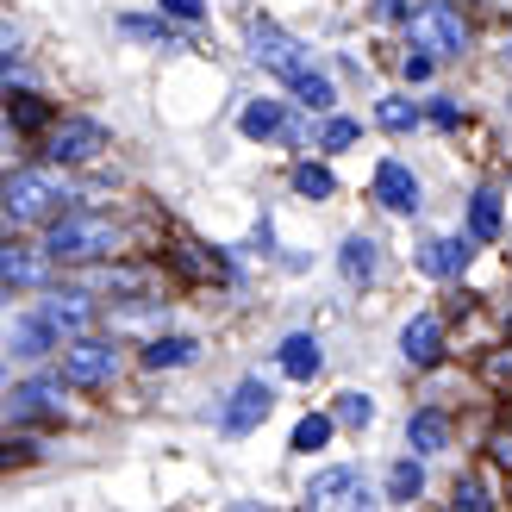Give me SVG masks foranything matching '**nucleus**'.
<instances>
[{
    "mask_svg": "<svg viewBox=\"0 0 512 512\" xmlns=\"http://www.w3.org/2000/svg\"><path fill=\"white\" fill-rule=\"evenodd\" d=\"M431 125H438V132H456V125H463V107H456V100H431Z\"/></svg>",
    "mask_w": 512,
    "mask_h": 512,
    "instance_id": "obj_32",
    "label": "nucleus"
},
{
    "mask_svg": "<svg viewBox=\"0 0 512 512\" xmlns=\"http://www.w3.org/2000/svg\"><path fill=\"white\" fill-rule=\"evenodd\" d=\"M375 119H381V132L406 138V132L419 125V107H413V100H381V107H375Z\"/></svg>",
    "mask_w": 512,
    "mask_h": 512,
    "instance_id": "obj_25",
    "label": "nucleus"
},
{
    "mask_svg": "<svg viewBox=\"0 0 512 512\" xmlns=\"http://www.w3.org/2000/svg\"><path fill=\"white\" fill-rule=\"evenodd\" d=\"M400 13H406V7H400V0H375V19H381V25H394Z\"/></svg>",
    "mask_w": 512,
    "mask_h": 512,
    "instance_id": "obj_34",
    "label": "nucleus"
},
{
    "mask_svg": "<svg viewBox=\"0 0 512 512\" xmlns=\"http://www.w3.org/2000/svg\"><path fill=\"white\" fill-rule=\"evenodd\" d=\"M356 138H363V125H356V119H325V132H319L325 150H350Z\"/></svg>",
    "mask_w": 512,
    "mask_h": 512,
    "instance_id": "obj_29",
    "label": "nucleus"
},
{
    "mask_svg": "<svg viewBox=\"0 0 512 512\" xmlns=\"http://www.w3.org/2000/svg\"><path fill=\"white\" fill-rule=\"evenodd\" d=\"M338 269H344L350 288H369V281H375V244H369V238H344Z\"/></svg>",
    "mask_w": 512,
    "mask_h": 512,
    "instance_id": "obj_18",
    "label": "nucleus"
},
{
    "mask_svg": "<svg viewBox=\"0 0 512 512\" xmlns=\"http://www.w3.org/2000/svg\"><path fill=\"white\" fill-rule=\"evenodd\" d=\"M375 200H381L388 213H419V175L406 169L400 157L375 163Z\"/></svg>",
    "mask_w": 512,
    "mask_h": 512,
    "instance_id": "obj_12",
    "label": "nucleus"
},
{
    "mask_svg": "<svg viewBox=\"0 0 512 512\" xmlns=\"http://www.w3.org/2000/svg\"><path fill=\"white\" fill-rule=\"evenodd\" d=\"M44 250L57 256V263H94V256L119 250V232H113V219H100V213H57L50 232H44Z\"/></svg>",
    "mask_w": 512,
    "mask_h": 512,
    "instance_id": "obj_3",
    "label": "nucleus"
},
{
    "mask_svg": "<svg viewBox=\"0 0 512 512\" xmlns=\"http://www.w3.org/2000/svg\"><path fill=\"white\" fill-rule=\"evenodd\" d=\"M506 57H512V44H506Z\"/></svg>",
    "mask_w": 512,
    "mask_h": 512,
    "instance_id": "obj_36",
    "label": "nucleus"
},
{
    "mask_svg": "<svg viewBox=\"0 0 512 512\" xmlns=\"http://www.w3.org/2000/svg\"><path fill=\"white\" fill-rule=\"evenodd\" d=\"M325 369V350L313 331H294V338H281V375H294V381H313Z\"/></svg>",
    "mask_w": 512,
    "mask_h": 512,
    "instance_id": "obj_15",
    "label": "nucleus"
},
{
    "mask_svg": "<svg viewBox=\"0 0 512 512\" xmlns=\"http://www.w3.org/2000/svg\"><path fill=\"white\" fill-rule=\"evenodd\" d=\"M406 444H413V456L444 450V444H450V419L438 413V406H425V413H413V419H406Z\"/></svg>",
    "mask_w": 512,
    "mask_h": 512,
    "instance_id": "obj_17",
    "label": "nucleus"
},
{
    "mask_svg": "<svg viewBox=\"0 0 512 512\" xmlns=\"http://www.w3.org/2000/svg\"><path fill=\"white\" fill-rule=\"evenodd\" d=\"M306 506H369L363 469H319L313 488H306Z\"/></svg>",
    "mask_w": 512,
    "mask_h": 512,
    "instance_id": "obj_8",
    "label": "nucleus"
},
{
    "mask_svg": "<svg viewBox=\"0 0 512 512\" xmlns=\"http://www.w3.org/2000/svg\"><path fill=\"white\" fill-rule=\"evenodd\" d=\"M469 232H475L481 244L500 238V194H494V188H481V194L469 200Z\"/></svg>",
    "mask_w": 512,
    "mask_h": 512,
    "instance_id": "obj_21",
    "label": "nucleus"
},
{
    "mask_svg": "<svg viewBox=\"0 0 512 512\" xmlns=\"http://www.w3.org/2000/svg\"><path fill=\"white\" fill-rule=\"evenodd\" d=\"M456 506H463V512H488L494 500H488V488H481V481H456Z\"/></svg>",
    "mask_w": 512,
    "mask_h": 512,
    "instance_id": "obj_31",
    "label": "nucleus"
},
{
    "mask_svg": "<svg viewBox=\"0 0 512 512\" xmlns=\"http://www.w3.org/2000/svg\"><path fill=\"white\" fill-rule=\"evenodd\" d=\"M50 263H57L50 250H32V244H13L7 238V250H0V281H7V294L13 288H44Z\"/></svg>",
    "mask_w": 512,
    "mask_h": 512,
    "instance_id": "obj_10",
    "label": "nucleus"
},
{
    "mask_svg": "<svg viewBox=\"0 0 512 512\" xmlns=\"http://www.w3.org/2000/svg\"><path fill=\"white\" fill-rule=\"evenodd\" d=\"M425 494V469L413 463V456H400V463L388 469V500H419Z\"/></svg>",
    "mask_w": 512,
    "mask_h": 512,
    "instance_id": "obj_23",
    "label": "nucleus"
},
{
    "mask_svg": "<svg viewBox=\"0 0 512 512\" xmlns=\"http://www.w3.org/2000/svg\"><path fill=\"white\" fill-rule=\"evenodd\" d=\"M294 194H306V200H331V194H338V182H331V169L300 163V169H294Z\"/></svg>",
    "mask_w": 512,
    "mask_h": 512,
    "instance_id": "obj_26",
    "label": "nucleus"
},
{
    "mask_svg": "<svg viewBox=\"0 0 512 512\" xmlns=\"http://www.w3.org/2000/svg\"><path fill=\"white\" fill-rule=\"evenodd\" d=\"M7 119L19 125V132H38V125L50 119V107H44V100H38V94H25V88L13 94V82H7Z\"/></svg>",
    "mask_w": 512,
    "mask_h": 512,
    "instance_id": "obj_22",
    "label": "nucleus"
},
{
    "mask_svg": "<svg viewBox=\"0 0 512 512\" xmlns=\"http://www.w3.org/2000/svg\"><path fill=\"white\" fill-rule=\"evenodd\" d=\"M100 150H107V125H100V119H63L57 132L44 138L50 163H94Z\"/></svg>",
    "mask_w": 512,
    "mask_h": 512,
    "instance_id": "obj_7",
    "label": "nucleus"
},
{
    "mask_svg": "<svg viewBox=\"0 0 512 512\" xmlns=\"http://www.w3.org/2000/svg\"><path fill=\"white\" fill-rule=\"evenodd\" d=\"M50 338H57V325H50V319H13V331H7L13 356H44Z\"/></svg>",
    "mask_w": 512,
    "mask_h": 512,
    "instance_id": "obj_20",
    "label": "nucleus"
},
{
    "mask_svg": "<svg viewBox=\"0 0 512 512\" xmlns=\"http://www.w3.org/2000/svg\"><path fill=\"white\" fill-rule=\"evenodd\" d=\"M7 419H63V381H19L7 394Z\"/></svg>",
    "mask_w": 512,
    "mask_h": 512,
    "instance_id": "obj_11",
    "label": "nucleus"
},
{
    "mask_svg": "<svg viewBox=\"0 0 512 512\" xmlns=\"http://www.w3.org/2000/svg\"><path fill=\"white\" fill-rule=\"evenodd\" d=\"M63 200H75V188L63 182L57 169H19L7 175L0 188V207H7V225H38V219H57Z\"/></svg>",
    "mask_w": 512,
    "mask_h": 512,
    "instance_id": "obj_2",
    "label": "nucleus"
},
{
    "mask_svg": "<svg viewBox=\"0 0 512 512\" xmlns=\"http://www.w3.org/2000/svg\"><path fill=\"white\" fill-rule=\"evenodd\" d=\"M406 38H413V50H431L438 63L463 57L469 50V19L450 7V0H419L413 19H406Z\"/></svg>",
    "mask_w": 512,
    "mask_h": 512,
    "instance_id": "obj_4",
    "label": "nucleus"
},
{
    "mask_svg": "<svg viewBox=\"0 0 512 512\" xmlns=\"http://www.w3.org/2000/svg\"><path fill=\"white\" fill-rule=\"evenodd\" d=\"M475 244H481L475 232H469V238H431V244H425V256H419V263H425L431 275H444V281H450V275H463V269H469V256H475Z\"/></svg>",
    "mask_w": 512,
    "mask_h": 512,
    "instance_id": "obj_14",
    "label": "nucleus"
},
{
    "mask_svg": "<svg viewBox=\"0 0 512 512\" xmlns=\"http://www.w3.org/2000/svg\"><path fill=\"white\" fill-rule=\"evenodd\" d=\"M194 338H150L144 344V369H188L194 363Z\"/></svg>",
    "mask_w": 512,
    "mask_h": 512,
    "instance_id": "obj_19",
    "label": "nucleus"
},
{
    "mask_svg": "<svg viewBox=\"0 0 512 512\" xmlns=\"http://www.w3.org/2000/svg\"><path fill=\"white\" fill-rule=\"evenodd\" d=\"M157 7H163L169 19H182V25H200V19H207V0H157Z\"/></svg>",
    "mask_w": 512,
    "mask_h": 512,
    "instance_id": "obj_30",
    "label": "nucleus"
},
{
    "mask_svg": "<svg viewBox=\"0 0 512 512\" xmlns=\"http://www.w3.org/2000/svg\"><path fill=\"white\" fill-rule=\"evenodd\" d=\"M119 375V350L100 344V338H75L63 350V381H75V388H107V381Z\"/></svg>",
    "mask_w": 512,
    "mask_h": 512,
    "instance_id": "obj_6",
    "label": "nucleus"
},
{
    "mask_svg": "<svg viewBox=\"0 0 512 512\" xmlns=\"http://www.w3.org/2000/svg\"><path fill=\"white\" fill-rule=\"evenodd\" d=\"M331 425H338V413H306L294 425V450H325L331 444Z\"/></svg>",
    "mask_w": 512,
    "mask_h": 512,
    "instance_id": "obj_24",
    "label": "nucleus"
},
{
    "mask_svg": "<svg viewBox=\"0 0 512 512\" xmlns=\"http://www.w3.org/2000/svg\"><path fill=\"white\" fill-rule=\"evenodd\" d=\"M119 32L125 38H144V44H169V19H132V13H125Z\"/></svg>",
    "mask_w": 512,
    "mask_h": 512,
    "instance_id": "obj_28",
    "label": "nucleus"
},
{
    "mask_svg": "<svg viewBox=\"0 0 512 512\" xmlns=\"http://www.w3.org/2000/svg\"><path fill=\"white\" fill-rule=\"evenodd\" d=\"M250 57L263 63L269 75H281V82L300 94V107H313V113H331V107H338L331 75L313 63V50H306L300 38H288L275 19H250Z\"/></svg>",
    "mask_w": 512,
    "mask_h": 512,
    "instance_id": "obj_1",
    "label": "nucleus"
},
{
    "mask_svg": "<svg viewBox=\"0 0 512 512\" xmlns=\"http://www.w3.org/2000/svg\"><path fill=\"white\" fill-rule=\"evenodd\" d=\"M331 413H338V425L356 431V425H369V419H375V400H369V394H338V406H331Z\"/></svg>",
    "mask_w": 512,
    "mask_h": 512,
    "instance_id": "obj_27",
    "label": "nucleus"
},
{
    "mask_svg": "<svg viewBox=\"0 0 512 512\" xmlns=\"http://www.w3.org/2000/svg\"><path fill=\"white\" fill-rule=\"evenodd\" d=\"M494 456H500V463L512 469V431H500V438H494Z\"/></svg>",
    "mask_w": 512,
    "mask_h": 512,
    "instance_id": "obj_35",
    "label": "nucleus"
},
{
    "mask_svg": "<svg viewBox=\"0 0 512 512\" xmlns=\"http://www.w3.org/2000/svg\"><path fill=\"white\" fill-rule=\"evenodd\" d=\"M400 356L413 369H431L444 356V325L431 319V313H419V319H406V331H400Z\"/></svg>",
    "mask_w": 512,
    "mask_h": 512,
    "instance_id": "obj_13",
    "label": "nucleus"
},
{
    "mask_svg": "<svg viewBox=\"0 0 512 512\" xmlns=\"http://www.w3.org/2000/svg\"><path fill=\"white\" fill-rule=\"evenodd\" d=\"M431 63H438L431 50H413V57H406L400 69H406V82H425V75H431Z\"/></svg>",
    "mask_w": 512,
    "mask_h": 512,
    "instance_id": "obj_33",
    "label": "nucleus"
},
{
    "mask_svg": "<svg viewBox=\"0 0 512 512\" xmlns=\"http://www.w3.org/2000/svg\"><path fill=\"white\" fill-rule=\"evenodd\" d=\"M44 319L57 325V331H82V325L94 319V300H88L82 288H57V294L44 300Z\"/></svg>",
    "mask_w": 512,
    "mask_h": 512,
    "instance_id": "obj_16",
    "label": "nucleus"
},
{
    "mask_svg": "<svg viewBox=\"0 0 512 512\" xmlns=\"http://www.w3.org/2000/svg\"><path fill=\"white\" fill-rule=\"evenodd\" d=\"M269 406H275V388H269L263 375H250V381L232 388V400L219 406V431H225V438H244V431H256V425L269 419Z\"/></svg>",
    "mask_w": 512,
    "mask_h": 512,
    "instance_id": "obj_5",
    "label": "nucleus"
},
{
    "mask_svg": "<svg viewBox=\"0 0 512 512\" xmlns=\"http://www.w3.org/2000/svg\"><path fill=\"white\" fill-rule=\"evenodd\" d=\"M244 138H288V144H306V125L300 119H288V107H281V100H250V107H244Z\"/></svg>",
    "mask_w": 512,
    "mask_h": 512,
    "instance_id": "obj_9",
    "label": "nucleus"
}]
</instances>
